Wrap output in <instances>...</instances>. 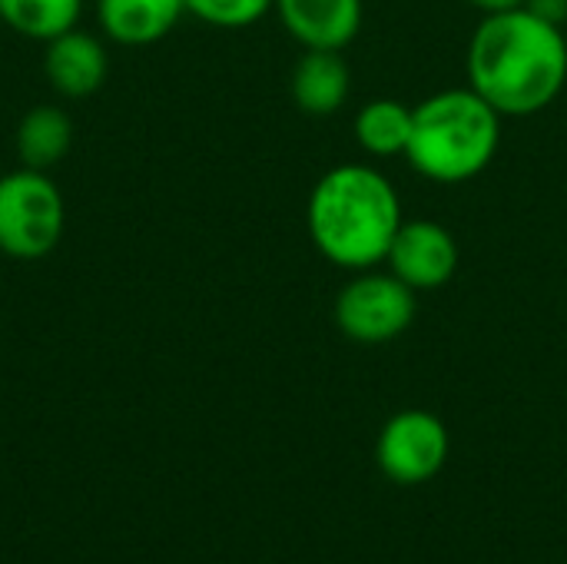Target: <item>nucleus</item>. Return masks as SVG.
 Returning <instances> with one entry per match:
<instances>
[{
    "mask_svg": "<svg viewBox=\"0 0 567 564\" xmlns=\"http://www.w3.org/2000/svg\"><path fill=\"white\" fill-rule=\"evenodd\" d=\"M402 219L395 183L365 163L332 166L319 176L306 203L312 246L322 259L349 273L382 266Z\"/></svg>",
    "mask_w": 567,
    "mask_h": 564,
    "instance_id": "obj_2",
    "label": "nucleus"
},
{
    "mask_svg": "<svg viewBox=\"0 0 567 564\" xmlns=\"http://www.w3.org/2000/svg\"><path fill=\"white\" fill-rule=\"evenodd\" d=\"M502 120L505 116L472 86L442 90L412 106L405 160L432 183H468L495 163Z\"/></svg>",
    "mask_w": 567,
    "mask_h": 564,
    "instance_id": "obj_3",
    "label": "nucleus"
},
{
    "mask_svg": "<svg viewBox=\"0 0 567 564\" xmlns=\"http://www.w3.org/2000/svg\"><path fill=\"white\" fill-rule=\"evenodd\" d=\"M43 73L60 96L83 100L103 86L110 73V53L96 33L73 27L47 43Z\"/></svg>",
    "mask_w": 567,
    "mask_h": 564,
    "instance_id": "obj_9",
    "label": "nucleus"
},
{
    "mask_svg": "<svg viewBox=\"0 0 567 564\" xmlns=\"http://www.w3.org/2000/svg\"><path fill=\"white\" fill-rule=\"evenodd\" d=\"M66 203L47 170H10L0 176V253L43 259L60 246Z\"/></svg>",
    "mask_w": 567,
    "mask_h": 564,
    "instance_id": "obj_4",
    "label": "nucleus"
},
{
    "mask_svg": "<svg viewBox=\"0 0 567 564\" xmlns=\"http://www.w3.org/2000/svg\"><path fill=\"white\" fill-rule=\"evenodd\" d=\"M475 10L482 13H502V10H515V7H525V0H468Z\"/></svg>",
    "mask_w": 567,
    "mask_h": 564,
    "instance_id": "obj_17",
    "label": "nucleus"
},
{
    "mask_svg": "<svg viewBox=\"0 0 567 564\" xmlns=\"http://www.w3.org/2000/svg\"><path fill=\"white\" fill-rule=\"evenodd\" d=\"M272 10L302 50H346L362 30V0H276Z\"/></svg>",
    "mask_w": 567,
    "mask_h": 564,
    "instance_id": "obj_8",
    "label": "nucleus"
},
{
    "mask_svg": "<svg viewBox=\"0 0 567 564\" xmlns=\"http://www.w3.org/2000/svg\"><path fill=\"white\" fill-rule=\"evenodd\" d=\"M73 146V120L66 110L40 103L17 123V156L30 170L56 166Z\"/></svg>",
    "mask_w": 567,
    "mask_h": 564,
    "instance_id": "obj_12",
    "label": "nucleus"
},
{
    "mask_svg": "<svg viewBox=\"0 0 567 564\" xmlns=\"http://www.w3.org/2000/svg\"><path fill=\"white\" fill-rule=\"evenodd\" d=\"M292 103L309 116H332L346 106L352 70L342 50H306L292 66Z\"/></svg>",
    "mask_w": 567,
    "mask_h": 564,
    "instance_id": "obj_10",
    "label": "nucleus"
},
{
    "mask_svg": "<svg viewBox=\"0 0 567 564\" xmlns=\"http://www.w3.org/2000/svg\"><path fill=\"white\" fill-rule=\"evenodd\" d=\"M468 86L502 116H535L567 86L565 30L528 7L485 13L468 43Z\"/></svg>",
    "mask_w": 567,
    "mask_h": 564,
    "instance_id": "obj_1",
    "label": "nucleus"
},
{
    "mask_svg": "<svg viewBox=\"0 0 567 564\" xmlns=\"http://www.w3.org/2000/svg\"><path fill=\"white\" fill-rule=\"evenodd\" d=\"M83 0H0V20L27 37L50 43L53 37L73 30L80 23Z\"/></svg>",
    "mask_w": 567,
    "mask_h": 564,
    "instance_id": "obj_14",
    "label": "nucleus"
},
{
    "mask_svg": "<svg viewBox=\"0 0 567 564\" xmlns=\"http://www.w3.org/2000/svg\"><path fill=\"white\" fill-rule=\"evenodd\" d=\"M389 273H395L415 293L442 289L455 279L462 249L458 239L435 219H402L389 246Z\"/></svg>",
    "mask_w": 567,
    "mask_h": 564,
    "instance_id": "obj_7",
    "label": "nucleus"
},
{
    "mask_svg": "<svg viewBox=\"0 0 567 564\" xmlns=\"http://www.w3.org/2000/svg\"><path fill=\"white\" fill-rule=\"evenodd\" d=\"M449 429L429 409L395 412L375 439V465L395 485H422L449 462Z\"/></svg>",
    "mask_w": 567,
    "mask_h": 564,
    "instance_id": "obj_6",
    "label": "nucleus"
},
{
    "mask_svg": "<svg viewBox=\"0 0 567 564\" xmlns=\"http://www.w3.org/2000/svg\"><path fill=\"white\" fill-rule=\"evenodd\" d=\"M525 7L535 10L538 17L558 23V27H565L567 23V0H525Z\"/></svg>",
    "mask_w": 567,
    "mask_h": 564,
    "instance_id": "obj_16",
    "label": "nucleus"
},
{
    "mask_svg": "<svg viewBox=\"0 0 567 564\" xmlns=\"http://www.w3.org/2000/svg\"><path fill=\"white\" fill-rule=\"evenodd\" d=\"M183 3H186V13L223 30L252 27L276 7V0H183Z\"/></svg>",
    "mask_w": 567,
    "mask_h": 564,
    "instance_id": "obj_15",
    "label": "nucleus"
},
{
    "mask_svg": "<svg viewBox=\"0 0 567 564\" xmlns=\"http://www.w3.org/2000/svg\"><path fill=\"white\" fill-rule=\"evenodd\" d=\"M415 289L395 273L362 269L336 296V326L359 346H385L415 322Z\"/></svg>",
    "mask_w": 567,
    "mask_h": 564,
    "instance_id": "obj_5",
    "label": "nucleus"
},
{
    "mask_svg": "<svg viewBox=\"0 0 567 564\" xmlns=\"http://www.w3.org/2000/svg\"><path fill=\"white\" fill-rule=\"evenodd\" d=\"M409 136H412V106H405L402 100H389V96L369 100L355 113V140L375 160L405 156Z\"/></svg>",
    "mask_w": 567,
    "mask_h": 564,
    "instance_id": "obj_13",
    "label": "nucleus"
},
{
    "mask_svg": "<svg viewBox=\"0 0 567 564\" xmlns=\"http://www.w3.org/2000/svg\"><path fill=\"white\" fill-rule=\"evenodd\" d=\"M183 0H96L100 30L123 47H150L176 30Z\"/></svg>",
    "mask_w": 567,
    "mask_h": 564,
    "instance_id": "obj_11",
    "label": "nucleus"
}]
</instances>
